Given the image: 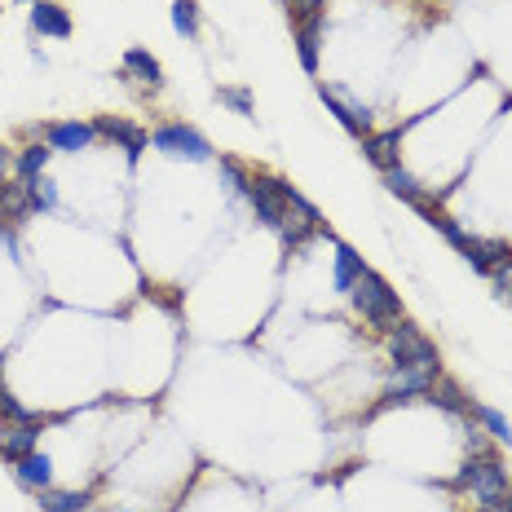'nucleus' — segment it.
<instances>
[{"mask_svg":"<svg viewBox=\"0 0 512 512\" xmlns=\"http://www.w3.org/2000/svg\"><path fill=\"white\" fill-rule=\"evenodd\" d=\"M468 261H473L477 274H495L504 261H512V248L504 239H473V248H468Z\"/></svg>","mask_w":512,"mask_h":512,"instance_id":"17","label":"nucleus"},{"mask_svg":"<svg viewBox=\"0 0 512 512\" xmlns=\"http://www.w3.org/2000/svg\"><path fill=\"white\" fill-rule=\"evenodd\" d=\"M318 98L327 102V111H332L336 120L345 124L354 137L376 133V128H371V124H376V115H371V106H367V102H358L349 89H340V84H327V80H323V84H318Z\"/></svg>","mask_w":512,"mask_h":512,"instance_id":"6","label":"nucleus"},{"mask_svg":"<svg viewBox=\"0 0 512 512\" xmlns=\"http://www.w3.org/2000/svg\"><path fill=\"white\" fill-rule=\"evenodd\" d=\"M124 80H142V84H151V89H159V84H164V67H159L155 53L133 45V49H124Z\"/></svg>","mask_w":512,"mask_h":512,"instance_id":"13","label":"nucleus"},{"mask_svg":"<svg viewBox=\"0 0 512 512\" xmlns=\"http://www.w3.org/2000/svg\"><path fill=\"white\" fill-rule=\"evenodd\" d=\"M362 274H367V261H362V256L349 248V243H340V239H336V274H332V287L349 296V292L358 287Z\"/></svg>","mask_w":512,"mask_h":512,"instance_id":"14","label":"nucleus"},{"mask_svg":"<svg viewBox=\"0 0 512 512\" xmlns=\"http://www.w3.org/2000/svg\"><path fill=\"white\" fill-rule=\"evenodd\" d=\"M31 31H36V36L67 40L71 36V14L58 5V0H36V5H31Z\"/></svg>","mask_w":512,"mask_h":512,"instance_id":"11","label":"nucleus"},{"mask_svg":"<svg viewBox=\"0 0 512 512\" xmlns=\"http://www.w3.org/2000/svg\"><path fill=\"white\" fill-rule=\"evenodd\" d=\"M384 186H389L393 190V195H398V199H407V204H415V199H424V190H420V181H415L411 173H407V168H384Z\"/></svg>","mask_w":512,"mask_h":512,"instance_id":"22","label":"nucleus"},{"mask_svg":"<svg viewBox=\"0 0 512 512\" xmlns=\"http://www.w3.org/2000/svg\"><path fill=\"white\" fill-rule=\"evenodd\" d=\"M221 173H226V181H230L234 190H239V195H243V190H248V177H252V173L239 164V159H221Z\"/></svg>","mask_w":512,"mask_h":512,"instance_id":"27","label":"nucleus"},{"mask_svg":"<svg viewBox=\"0 0 512 512\" xmlns=\"http://www.w3.org/2000/svg\"><path fill=\"white\" fill-rule=\"evenodd\" d=\"M349 296H354V309L362 314V323H371L380 336L389 332V327H398L402 318H407V314H402V296L393 292L389 279H380L376 270H367V274H362L358 287H354V292H349Z\"/></svg>","mask_w":512,"mask_h":512,"instance_id":"1","label":"nucleus"},{"mask_svg":"<svg viewBox=\"0 0 512 512\" xmlns=\"http://www.w3.org/2000/svg\"><path fill=\"white\" fill-rule=\"evenodd\" d=\"M468 455H486V433L482 429H477V424H468Z\"/></svg>","mask_w":512,"mask_h":512,"instance_id":"29","label":"nucleus"},{"mask_svg":"<svg viewBox=\"0 0 512 512\" xmlns=\"http://www.w3.org/2000/svg\"><path fill=\"white\" fill-rule=\"evenodd\" d=\"M243 195H248V204H252V212H256V221H261V226H270V230H283L287 226V204H283V195H279V177L252 173Z\"/></svg>","mask_w":512,"mask_h":512,"instance_id":"7","label":"nucleus"},{"mask_svg":"<svg viewBox=\"0 0 512 512\" xmlns=\"http://www.w3.org/2000/svg\"><path fill=\"white\" fill-rule=\"evenodd\" d=\"M217 98L226 102V106H234L239 115H252V93H248V89H221Z\"/></svg>","mask_w":512,"mask_h":512,"instance_id":"28","label":"nucleus"},{"mask_svg":"<svg viewBox=\"0 0 512 512\" xmlns=\"http://www.w3.org/2000/svg\"><path fill=\"white\" fill-rule=\"evenodd\" d=\"M27 190H31V212H53L58 208V186H53L49 177L27 181Z\"/></svg>","mask_w":512,"mask_h":512,"instance_id":"25","label":"nucleus"},{"mask_svg":"<svg viewBox=\"0 0 512 512\" xmlns=\"http://www.w3.org/2000/svg\"><path fill=\"white\" fill-rule=\"evenodd\" d=\"M18 5H36V0H18Z\"/></svg>","mask_w":512,"mask_h":512,"instance_id":"33","label":"nucleus"},{"mask_svg":"<svg viewBox=\"0 0 512 512\" xmlns=\"http://www.w3.org/2000/svg\"><path fill=\"white\" fill-rule=\"evenodd\" d=\"M0 420H5V424H45V415H40V411H27L23 402H18L14 393L0 384Z\"/></svg>","mask_w":512,"mask_h":512,"instance_id":"23","label":"nucleus"},{"mask_svg":"<svg viewBox=\"0 0 512 512\" xmlns=\"http://www.w3.org/2000/svg\"><path fill=\"white\" fill-rule=\"evenodd\" d=\"M93 504V495L89 490H40V508L45 512H84Z\"/></svg>","mask_w":512,"mask_h":512,"instance_id":"20","label":"nucleus"},{"mask_svg":"<svg viewBox=\"0 0 512 512\" xmlns=\"http://www.w3.org/2000/svg\"><path fill=\"white\" fill-rule=\"evenodd\" d=\"M93 133L98 137H111L115 146H120V151L133 159H142V151L146 146H151V133H146L142 124H133V120H120V115H98V120H93Z\"/></svg>","mask_w":512,"mask_h":512,"instance_id":"8","label":"nucleus"},{"mask_svg":"<svg viewBox=\"0 0 512 512\" xmlns=\"http://www.w3.org/2000/svg\"><path fill=\"white\" fill-rule=\"evenodd\" d=\"M402 133H407V128H384V133H367L362 137V155L371 159V164L380 168H398L402 159H398V146H402Z\"/></svg>","mask_w":512,"mask_h":512,"instance_id":"10","label":"nucleus"},{"mask_svg":"<svg viewBox=\"0 0 512 512\" xmlns=\"http://www.w3.org/2000/svg\"><path fill=\"white\" fill-rule=\"evenodd\" d=\"M14 473H18V482H23L27 490H49L53 486V460H49L45 451L23 455V460L14 464Z\"/></svg>","mask_w":512,"mask_h":512,"instance_id":"16","label":"nucleus"},{"mask_svg":"<svg viewBox=\"0 0 512 512\" xmlns=\"http://www.w3.org/2000/svg\"><path fill=\"white\" fill-rule=\"evenodd\" d=\"M0 380H5V349H0Z\"/></svg>","mask_w":512,"mask_h":512,"instance_id":"32","label":"nucleus"},{"mask_svg":"<svg viewBox=\"0 0 512 512\" xmlns=\"http://www.w3.org/2000/svg\"><path fill=\"white\" fill-rule=\"evenodd\" d=\"M14 164H18V155L9 151V146H0V186L9 181V173H14Z\"/></svg>","mask_w":512,"mask_h":512,"instance_id":"30","label":"nucleus"},{"mask_svg":"<svg viewBox=\"0 0 512 512\" xmlns=\"http://www.w3.org/2000/svg\"><path fill=\"white\" fill-rule=\"evenodd\" d=\"M442 380V371H415V367H393L389 371V389L376 402V411L384 407H402V402H429L433 384Z\"/></svg>","mask_w":512,"mask_h":512,"instance_id":"5","label":"nucleus"},{"mask_svg":"<svg viewBox=\"0 0 512 512\" xmlns=\"http://www.w3.org/2000/svg\"><path fill=\"white\" fill-rule=\"evenodd\" d=\"M323 9H327V0H287V14H292V23L323 14Z\"/></svg>","mask_w":512,"mask_h":512,"instance_id":"26","label":"nucleus"},{"mask_svg":"<svg viewBox=\"0 0 512 512\" xmlns=\"http://www.w3.org/2000/svg\"><path fill=\"white\" fill-rule=\"evenodd\" d=\"M151 146L164 151L168 159H190V164H208L212 159V146L199 128H190L186 120H168L151 133Z\"/></svg>","mask_w":512,"mask_h":512,"instance_id":"4","label":"nucleus"},{"mask_svg":"<svg viewBox=\"0 0 512 512\" xmlns=\"http://www.w3.org/2000/svg\"><path fill=\"white\" fill-rule=\"evenodd\" d=\"M455 490H468V495H477V504H490V499L508 495L512 490V477L499 455H468V460L460 464V473H455Z\"/></svg>","mask_w":512,"mask_h":512,"instance_id":"2","label":"nucleus"},{"mask_svg":"<svg viewBox=\"0 0 512 512\" xmlns=\"http://www.w3.org/2000/svg\"><path fill=\"white\" fill-rule=\"evenodd\" d=\"M384 349H389V358L398 362V367H415V371H442V358H437V345H433V340L420 332V327L411 323V318H402L398 327H389V332H384Z\"/></svg>","mask_w":512,"mask_h":512,"instance_id":"3","label":"nucleus"},{"mask_svg":"<svg viewBox=\"0 0 512 512\" xmlns=\"http://www.w3.org/2000/svg\"><path fill=\"white\" fill-rule=\"evenodd\" d=\"M173 31L181 40H195L199 36V5H195V0H173Z\"/></svg>","mask_w":512,"mask_h":512,"instance_id":"24","label":"nucleus"},{"mask_svg":"<svg viewBox=\"0 0 512 512\" xmlns=\"http://www.w3.org/2000/svg\"><path fill=\"white\" fill-rule=\"evenodd\" d=\"M468 415H473L477 424H482V429L490 433V437H499V442L504 446H512V424L504 420V415H499L495 407H482V402H473V407H468Z\"/></svg>","mask_w":512,"mask_h":512,"instance_id":"21","label":"nucleus"},{"mask_svg":"<svg viewBox=\"0 0 512 512\" xmlns=\"http://www.w3.org/2000/svg\"><path fill=\"white\" fill-rule=\"evenodd\" d=\"M40 433H45V424H0V460L18 464L23 455L40 451Z\"/></svg>","mask_w":512,"mask_h":512,"instance_id":"9","label":"nucleus"},{"mask_svg":"<svg viewBox=\"0 0 512 512\" xmlns=\"http://www.w3.org/2000/svg\"><path fill=\"white\" fill-rule=\"evenodd\" d=\"M477 512H512V490L499 499H490V504H477Z\"/></svg>","mask_w":512,"mask_h":512,"instance_id":"31","label":"nucleus"},{"mask_svg":"<svg viewBox=\"0 0 512 512\" xmlns=\"http://www.w3.org/2000/svg\"><path fill=\"white\" fill-rule=\"evenodd\" d=\"M429 402H433V407H442V411H451V415H460V420H468V407H473V398H468V393L460 389V384H455V380H446V376L433 384Z\"/></svg>","mask_w":512,"mask_h":512,"instance_id":"19","label":"nucleus"},{"mask_svg":"<svg viewBox=\"0 0 512 512\" xmlns=\"http://www.w3.org/2000/svg\"><path fill=\"white\" fill-rule=\"evenodd\" d=\"M49 155H53V146H49V142H27L23 151H18L14 177H18V181H36V177H45Z\"/></svg>","mask_w":512,"mask_h":512,"instance_id":"18","label":"nucleus"},{"mask_svg":"<svg viewBox=\"0 0 512 512\" xmlns=\"http://www.w3.org/2000/svg\"><path fill=\"white\" fill-rule=\"evenodd\" d=\"M323 18L327 14H314V18H301V23H296V53H301V67L309 76H318V36H323Z\"/></svg>","mask_w":512,"mask_h":512,"instance_id":"15","label":"nucleus"},{"mask_svg":"<svg viewBox=\"0 0 512 512\" xmlns=\"http://www.w3.org/2000/svg\"><path fill=\"white\" fill-rule=\"evenodd\" d=\"M45 133V142L53 151H84V146H93V124H80V120H62V124H45L40 128Z\"/></svg>","mask_w":512,"mask_h":512,"instance_id":"12","label":"nucleus"}]
</instances>
